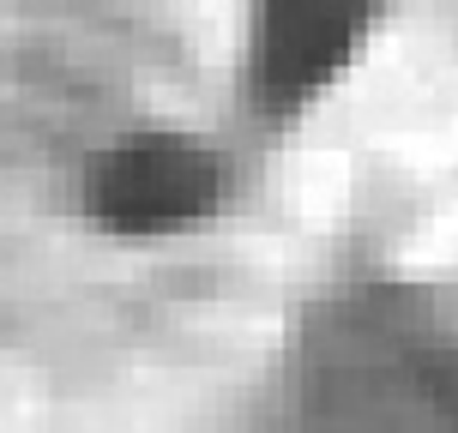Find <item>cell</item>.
Segmentation results:
<instances>
[{
	"mask_svg": "<svg viewBox=\"0 0 458 433\" xmlns=\"http://www.w3.org/2000/svg\"><path fill=\"white\" fill-rule=\"evenodd\" d=\"M296 433H458V325L404 289L326 301L290 362Z\"/></svg>",
	"mask_w": 458,
	"mask_h": 433,
	"instance_id": "cell-1",
	"label": "cell"
},
{
	"mask_svg": "<svg viewBox=\"0 0 458 433\" xmlns=\"http://www.w3.org/2000/svg\"><path fill=\"white\" fill-rule=\"evenodd\" d=\"M386 0H253L242 96L259 127H296L362 61Z\"/></svg>",
	"mask_w": 458,
	"mask_h": 433,
	"instance_id": "cell-2",
	"label": "cell"
},
{
	"mask_svg": "<svg viewBox=\"0 0 458 433\" xmlns=\"http://www.w3.org/2000/svg\"><path fill=\"white\" fill-rule=\"evenodd\" d=\"M85 199L114 241H182L229 205V162L193 133H127L91 162Z\"/></svg>",
	"mask_w": 458,
	"mask_h": 433,
	"instance_id": "cell-3",
	"label": "cell"
}]
</instances>
